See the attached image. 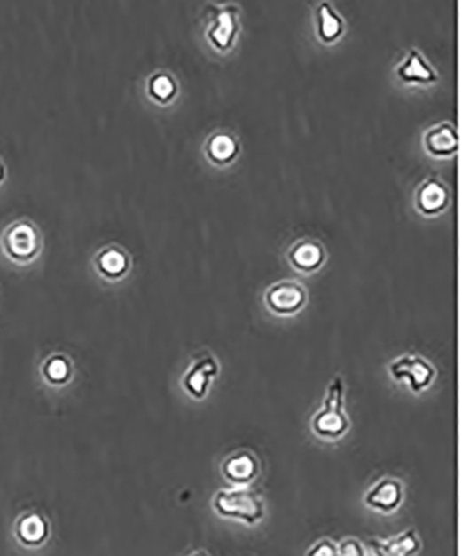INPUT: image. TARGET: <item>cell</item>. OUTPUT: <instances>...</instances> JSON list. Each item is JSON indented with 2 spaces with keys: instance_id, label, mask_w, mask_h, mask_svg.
Masks as SVG:
<instances>
[{
  "instance_id": "6da1fadb",
  "label": "cell",
  "mask_w": 462,
  "mask_h": 556,
  "mask_svg": "<svg viewBox=\"0 0 462 556\" xmlns=\"http://www.w3.org/2000/svg\"><path fill=\"white\" fill-rule=\"evenodd\" d=\"M350 417L346 410V387L341 376H335L326 388L321 409L311 419V432L319 440L339 441L350 430Z\"/></svg>"
},
{
  "instance_id": "7a4b0ae2",
  "label": "cell",
  "mask_w": 462,
  "mask_h": 556,
  "mask_svg": "<svg viewBox=\"0 0 462 556\" xmlns=\"http://www.w3.org/2000/svg\"><path fill=\"white\" fill-rule=\"evenodd\" d=\"M213 508L221 518L242 521L247 526L259 525L265 516L262 494L250 487L220 489L214 496Z\"/></svg>"
},
{
  "instance_id": "3957f363",
  "label": "cell",
  "mask_w": 462,
  "mask_h": 556,
  "mask_svg": "<svg viewBox=\"0 0 462 556\" xmlns=\"http://www.w3.org/2000/svg\"><path fill=\"white\" fill-rule=\"evenodd\" d=\"M389 374L395 383H405L411 393H421L432 387L436 369L424 356L405 353L390 363Z\"/></svg>"
},
{
  "instance_id": "277c9868",
  "label": "cell",
  "mask_w": 462,
  "mask_h": 556,
  "mask_svg": "<svg viewBox=\"0 0 462 556\" xmlns=\"http://www.w3.org/2000/svg\"><path fill=\"white\" fill-rule=\"evenodd\" d=\"M208 14V38L218 51H228L239 32V7L233 4H210Z\"/></svg>"
},
{
  "instance_id": "5b68a950",
  "label": "cell",
  "mask_w": 462,
  "mask_h": 556,
  "mask_svg": "<svg viewBox=\"0 0 462 556\" xmlns=\"http://www.w3.org/2000/svg\"><path fill=\"white\" fill-rule=\"evenodd\" d=\"M2 247L10 259L19 263L31 262L41 250V234L31 221H14L2 235Z\"/></svg>"
},
{
  "instance_id": "8992f818",
  "label": "cell",
  "mask_w": 462,
  "mask_h": 556,
  "mask_svg": "<svg viewBox=\"0 0 462 556\" xmlns=\"http://www.w3.org/2000/svg\"><path fill=\"white\" fill-rule=\"evenodd\" d=\"M307 290L296 280H281L265 291V306L277 316H294L307 304Z\"/></svg>"
},
{
  "instance_id": "52a82bcc",
  "label": "cell",
  "mask_w": 462,
  "mask_h": 556,
  "mask_svg": "<svg viewBox=\"0 0 462 556\" xmlns=\"http://www.w3.org/2000/svg\"><path fill=\"white\" fill-rule=\"evenodd\" d=\"M218 373H220V363L215 356L211 355L210 352H203L193 359L185 376L182 378L184 390L193 400H204L208 397L211 384L217 378Z\"/></svg>"
},
{
  "instance_id": "ba28073f",
  "label": "cell",
  "mask_w": 462,
  "mask_h": 556,
  "mask_svg": "<svg viewBox=\"0 0 462 556\" xmlns=\"http://www.w3.org/2000/svg\"><path fill=\"white\" fill-rule=\"evenodd\" d=\"M259 457L250 449H238L223 459L221 474L233 487H249L260 476Z\"/></svg>"
},
{
  "instance_id": "9c48e42d",
  "label": "cell",
  "mask_w": 462,
  "mask_h": 556,
  "mask_svg": "<svg viewBox=\"0 0 462 556\" xmlns=\"http://www.w3.org/2000/svg\"><path fill=\"white\" fill-rule=\"evenodd\" d=\"M404 499V484L395 477H383L378 480L365 496L364 504L382 515H392L402 506Z\"/></svg>"
},
{
  "instance_id": "30bf717a",
  "label": "cell",
  "mask_w": 462,
  "mask_h": 556,
  "mask_svg": "<svg viewBox=\"0 0 462 556\" xmlns=\"http://www.w3.org/2000/svg\"><path fill=\"white\" fill-rule=\"evenodd\" d=\"M49 523L39 513H26L14 526V537L27 550H39L49 540Z\"/></svg>"
},
{
  "instance_id": "8fae6325",
  "label": "cell",
  "mask_w": 462,
  "mask_h": 556,
  "mask_svg": "<svg viewBox=\"0 0 462 556\" xmlns=\"http://www.w3.org/2000/svg\"><path fill=\"white\" fill-rule=\"evenodd\" d=\"M370 548L373 556H417L422 550V541L414 528H408L388 540L372 538Z\"/></svg>"
},
{
  "instance_id": "7c38bea8",
  "label": "cell",
  "mask_w": 462,
  "mask_h": 556,
  "mask_svg": "<svg viewBox=\"0 0 462 556\" xmlns=\"http://www.w3.org/2000/svg\"><path fill=\"white\" fill-rule=\"evenodd\" d=\"M449 199V188L437 177H427L424 179L415 194V203L418 209L427 215H436L444 210Z\"/></svg>"
},
{
  "instance_id": "4fadbf2b",
  "label": "cell",
  "mask_w": 462,
  "mask_h": 556,
  "mask_svg": "<svg viewBox=\"0 0 462 556\" xmlns=\"http://www.w3.org/2000/svg\"><path fill=\"white\" fill-rule=\"evenodd\" d=\"M395 73L405 83H427L437 80V73L419 49L412 48L407 52Z\"/></svg>"
},
{
  "instance_id": "5bb4252c",
  "label": "cell",
  "mask_w": 462,
  "mask_h": 556,
  "mask_svg": "<svg viewBox=\"0 0 462 556\" xmlns=\"http://www.w3.org/2000/svg\"><path fill=\"white\" fill-rule=\"evenodd\" d=\"M290 265L300 272H316L325 262V248L311 238H303L292 245L287 252Z\"/></svg>"
},
{
  "instance_id": "9a60e30c",
  "label": "cell",
  "mask_w": 462,
  "mask_h": 556,
  "mask_svg": "<svg viewBox=\"0 0 462 556\" xmlns=\"http://www.w3.org/2000/svg\"><path fill=\"white\" fill-rule=\"evenodd\" d=\"M427 152L436 156H449L458 149V132L451 122H442L427 128L424 134Z\"/></svg>"
},
{
  "instance_id": "2e32d148",
  "label": "cell",
  "mask_w": 462,
  "mask_h": 556,
  "mask_svg": "<svg viewBox=\"0 0 462 556\" xmlns=\"http://www.w3.org/2000/svg\"><path fill=\"white\" fill-rule=\"evenodd\" d=\"M96 267L103 277L117 280V278H121L129 269V258L121 248L109 245L98 253Z\"/></svg>"
},
{
  "instance_id": "e0dca14e",
  "label": "cell",
  "mask_w": 462,
  "mask_h": 556,
  "mask_svg": "<svg viewBox=\"0 0 462 556\" xmlns=\"http://www.w3.org/2000/svg\"><path fill=\"white\" fill-rule=\"evenodd\" d=\"M317 31L322 41L338 39L345 28V21L329 2H321L316 10Z\"/></svg>"
},
{
  "instance_id": "ac0fdd59",
  "label": "cell",
  "mask_w": 462,
  "mask_h": 556,
  "mask_svg": "<svg viewBox=\"0 0 462 556\" xmlns=\"http://www.w3.org/2000/svg\"><path fill=\"white\" fill-rule=\"evenodd\" d=\"M239 151V141L227 131H217L208 137L206 152L215 163H228Z\"/></svg>"
},
{
  "instance_id": "d6986e66",
  "label": "cell",
  "mask_w": 462,
  "mask_h": 556,
  "mask_svg": "<svg viewBox=\"0 0 462 556\" xmlns=\"http://www.w3.org/2000/svg\"><path fill=\"white\" fill-rule=\"evenodd\" d=\"M176 81L174 80L173 75L164 71L153 74L150 77L149 83H147V91H149L150 96L159 102H168L176 96Z\"/></svg>"
},
{
  "instance_id": "ffe728a7",
  "label": "cell",
  "mask_w": 462,
  "mask_h": 556,
  "mask_svg": "<svg viewBox=\"0 0 462 556\" xmlns=\"http://www.w3.org/2000/svg\"><path fill=\"white\" fill-rule=\"evenodd\" d=\"M42 374H43L46 383L51 384V385L66 384L70 380V361L64 356H51L43 363Z\"/></svg>"
},
{
  "instance_id": "44dd1931",
  "label": "cell",
  "mask_w": 462,
  "mask_h": 556,
  "mask_svg": "<svg viewBox=\"0 0 462 556\" xmlns=\"http://www.w3.org/2000/svg\"><path fill=\"white\" fill-rule=\"evenodd\" d=\"M338 556H368L367 550L360 540L348 537L338 544Z\"/></svg>"
},
{
  "instance_id": "7402d4cb",
  "label": "cell",
  "mask_w": 462,
  "mask_h": 556,
  "mask_svg": "<svg viewBox=\"0 0 462 556\" xmlns=\"http://www.w3.org/2000/svg\"><path fill=\"white\" fill-rule=\"evenodd\" d=\"M306 556H338V544L331 538H321L307 551Z\"/></svg>"
},
{
  "instance_id": "603a6c76",
  "label": "cell",
  "mask_w": 462,
  "mask_h": 556,
  "mask_svg": "<svg viewBox=\"0 0 462 556\" xmlns=\"http://www.w3.org/2000/svg\"><path fill=\"white\" fill-rule=\"evenodd\" d=\"M189 556H210L206 551H195V552L191 553Z\"/></svg>"
},
{
  "instance_id": "cb8c5ba5",
  "label": "cell",
  "mask_w": 462,
  "mask_h": 556,
  "mask_svg": "<svg viewBox=\"0 0 462 556\" xmlns=\"http://www.w3.org/2000/svg\"><path fill=\"white\" fill-rule=\"evenodd\" d=\"M4 179V164L0 163V181Z\"/></svg>"
}]
</instances>
